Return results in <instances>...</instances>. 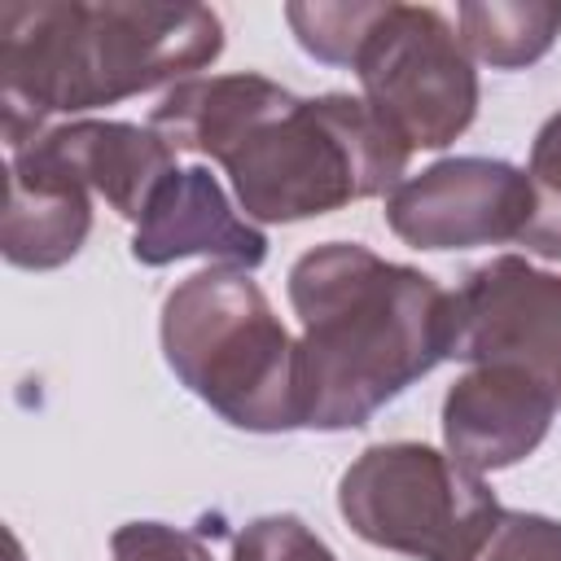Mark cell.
Returning <instances> with one entry per match:
<instances>
[{
    "label": "cell",
    "mask_w": 561,
    "mask_h": 561,
    "mask_svg": "<svg viewBox=\"0 0 561 561\" xmlns=\"http://www.w3.org/2000/svg\"><path fill=\"white\" fill-rule=\"evenodd\" d=\"M530 175L504 158H443L403 175L386 197V224L412 250H473L526 241L535 224Z\"/></svg>",
    "instance_id": "cell-8"
},
{
    "label": "cell",
    "mask_w": 561,
    "mask_h": 561,
    "mask_svg": "<svg viewBox=\"0 0 561 561\" xmlns=\"http://www.w3.org/2000/svg\"><path fill=\"white\" fill-rule=\"evenodd\" d=\"M224 53L206 4L158 0H9L0 4L4 145L26 149L57 114H88L162 83H184Z\"/></svg>",
    "instance_id": "cell-3"
},
{
    "label": "cell",
    "mask_w": 561,
    "mask_h": 561,
    "mask_svg": "<svg viewBox=\"0 0 561 561\" xmlns=\"http://www.w3.org/2000/svg\"><path fill=\"white\" fill-rule=\"evenodd\" d=\"M232 561H337V552L294 513H263L232 539Z\"/></svg>",
    "instance_id": "cell-17"
},
{
    "label": "cell",
    "mask_w": 561,
    "mask_h": 561,
    "mask_svg": "<svg viewBox=\"0 0 561 561\" xmlns=\"http://www.w3.org/2000/svg\"><path fill=\"white\" fill-rule=\"evenodd\" d=\"M162 355L184 390L250 434L302 430L298 342L241 267H202L162 302Z\"/></svg>",
    "instance_id": "cell-4"
},
{
    "label": "cell",
    "mask_w": 561,
    "mask_h": 561,
    "mask_svg": "<svg viewBox=\"0 0 561 561\" xmlns=\"http://www.w3.org/2000/svg\"><path fill=\"white\" fill-rule=\"evenodd\" d=\"M381 9L386 0H316V4H285V22L307 57L324 66H355V53L368 39Z\"/></svg>",
    "instance_id": "cell-14"
},
{
    "label": "cell",
    "mask_w": 561,
    "mask_h": 561,
    "mask_svg": "<svg viewBox=\"0 0 561 561\" xmlns=\"http://www.w3.org/2000/svg\"><path fill=\"white\" fill-rule=\"evenodd\" d=\"M31 145H39L88 193L105 197L110 210L131 224H140L149 197L175 171V149L153 127L118 123V118H75L48 127Z\"/></svg>",
    "instance_id": "cell-12"
},
{
    "label": "cell",
    "mask_w": 561,
    "mask_h": 561,
    "mask_svg": "<svg viewBox=\"0 0 561 561\" xmlns=\"http://www.w3.org/2000/svg\"><path fill=\"white\" fill-rule=\"evenodd\" d=\"M149 127L219 162L250 224H298L403 184L408 149L351 92L294 96L267 75H206L162 92Z\"/></svg>",
    "instance_id": "cell-1"
},
{
    "label": "cell",
    "mask_w": 561,
    "mask_h": 561,
    "mask_svg": "<svg viewBox=\"0 0 561 561\" xmlns=\"http://www.w3.org/2000/svg\"><path fill=\"white\" fill-rule=\"evenodd\" d=\"M289 307L302 324V430H359L447 359L451 294L421 267L390 263L359 241H324L298 254Z\"/></svg>",
    "instance_id": "cell-2"
},
{
    "label": "cell",
    "mask_w": 561,
    "mask_h": 561,
    "mask_svg": "<svg viewBox=\"0 0 561 561\" xmlns=\"http://www.w3.org/2000/svg\"><path fill=\"white\" fill-rule=\"evenodd\" d=\"M92 232V193L39 145L9 153V202L0 250L13 267L53 272L70 263Z\"/></svg>",
    "instance_id": "cell-11"
},
{
    "label": "cell",
    "mask_w": 561,
    "mask_h": 561,
    "mask_svg": "<svg viewBox=\"0 0 561 561\" xmlns=\"http://www.w3.org/2000/svg\"><path fill=\"white\" fill-rule=\"evenodd\" d=\"M456 35L469 57L491 70L535 66L561 35L557 0H465L456 4Z\"/></svg>",
    "instance_id": "cell-13"
},
{
    "label": "cell",
    "mask_w": 561,
    "mask_h": 561,
    "mask_svg": "<svg viewBox=\"0 0 561 561\" xmlns=\"http://www.w3.org/2000/svg\"><path fill=\"white\" fill-rule=\"evenodd\" d=\"M557 399L522 368L469 364L443 399V447L473 473L526 460L552 430Z\"/></svg>",
    "instance_id": "cell-9"
},
{
    "label": "cell",
    "mask_w": 561,
    "mask_h": 561,
    "mask_svg": "<svg viewBox=\"0 0 561 561\" xmlns=\"http://www.w3.org/2000/svg\"><path fill=\"white\" fill-rule=\"evenodd\" d=\"M447 359L522 368L561 408V272L522 254L478 263L451 289Z\"/></svg>",
    "instance_id": "cell-7"
},
{
    "label": "cell",
    "mask_w": 561,
    "mask_h": 561,
    "mask_svg": "<svg viewBox=\"0 0 561 561\" xmlns=\"http://www.w3.org/2000/svg\"><path fill=\"white\" fill-rule=\"evenodd\" d=\"M342 522L373 548L460 561L500 513L482 473L430 443H373L337 482Z\"/></svg>",
    "instance_id": "cell-5"
},
{
    "label": "cell",
    "mask_w": 561,
    "mask_h": 561,
    "mask_svg": "<svg viewBox=\"0 0 561 561\" xmlns=\"http://www.w3.org/2000/svg\"><path fill=\"white\" fill-rule=\"evenodd\" d=\"M526 175H530L539 210H535V224L522 245L543 259H561V110L535 131Z\"/></svg>",
    "instance_id": "cell-15"
},
{
    "label": "cell",
    "mask_w": 561,
    "mask_h": 561,
    "mask_svg": "<svg viewBox=\"0 0 561 561\" xmlns=\"http://www.w3.org/2000/svg\"><path fill=\"white\" fill-rule=\"evenodd\" d=\"M460 561H561V522L500 504L491 526Z\"/></svg>",
    "instance_id": "cell-16"
},
{
    "label": "cell",
    "mask_w": 561,
    "mask_h": 561,
    "mask_svg": "<svg viewBox=\"0 0 561 561\" xmlns=\"http://www.w3.org/2000/svg\"><path fill=\"white\" fill-rule=\"evenodd\" d=\"M364 105L412 149H447L478 114V70L451 22L430 4L386 0L355 53Z\"/></svg>",
    "instance_id": "cell-6"
},
{
    "label": "cell",
    "mask_w": 561,
    "mask_h": 561,
    "mask_svg": "<svg viewBox=\"0 0 561 561\" xmlns=\"http://www.w3.org/2000/svg\"><path fill=\"white\" fill-rule=\"evenodd\" d=\"M131 259L145 267L210 259V267L250 272L267 259V237L232 210L224 184L206 167H175L131 232Z\"/></svg>",
    "instance_id": "cell-10"
},
{
    "label": "cell",
    "mask_w": 561,
    "mask_h": 561,
    "mask_svg": "<svg viewBox=\"0 0 561 561\" xmlns=\"http://www.w3.org/2000/svg\"><path fill=\"white\" fill-rule=\"evenodd\" d=\"M110 557L114 561H215L210 548L188 535L175 530L167 522H127L110 535Z\"/></svg>",
    "instance_id": "cell-18"
}]
</instances>
